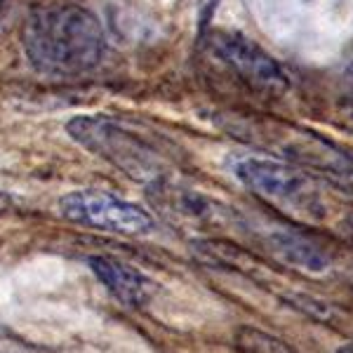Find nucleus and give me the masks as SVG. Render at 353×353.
Returning a JSON list of instances; mask_svg holds the SVG:
<instances>
[{
  "mask_svg": "<svg viewBox=\"0 0 353 353\" xmlns=\"http://www.w3.org/2000/svg\"><path fill=\"white\" fill-rule=\"evenodd\" d=\"M24 50L36 71L48 76H81L101 61L106 33L88 8L73 3L45 5L28 17Z\"/></svg>",
  "mask_w": 353,
  "mask_h": 353,
  "instance_id": "f257e3e1",
  "label": "nucleus"
},
{
  "mask_svg": "<svg viewBox=\"0 0 353 353\" xmlns=\"http://www.w3.org/2000/svg\"><path fill=\"white\" fill-rule=\"evenodd\" d=\"M229 130L248 144L273 153L278 161L323 176L330 186L353 196V151L337 141L271 118H238L229 123Z\"/></svg>",
  "mask_w": 353,
  "mask_h": 353,
  "instance_id": "f03ea898",
  "label": "nucleus"
},
{
  "mask_svg": "<svg viewBox=\"0 0 353 353\" xmlns=\"http://www.w3.org/2000/svg\"><path fill=\"white\" fill-rule=\"evenodd\" d=\"M233 174L250 193L299 226L327 224L334 214L325 186L313 174L283 161L245 156L233 163Z\"/></svg>",
  "mask_w": 353,
  "mask_h": 353,
  "instance_id": "7ed1b4c3",
  "label": "nucleus"
},
{
  "mask_svg": "<svg viewBox=\"0 0 353 353\" xmlns=\"http://www.w3.org/2000/svg\"><path fill=\"white\" fill-rule=\"evenodd\" d=\"M68 134L92 151L94 156L106 158L123 172L132 174L134 179H153L161 181V158L153 146L146 144L139 134L123 128L121 123L104 116H83L68 123Z\"/></svg>",
  "mask_w": 353,
  "mask_h": 353,
  "instance_id": "20e7f679",
  "label": "nucleus"
},
{
  "mask_svg": "<svg viewBox=\"0 0 353 353\" xmlns=\"http://www.w3.org/2000/svg\"><path fill=\"white\" fill-rule=\"evenodd\" d=\"M59 214L85 229L118 233V236H146L156 226L144 208L94 189L66 193L59 201Z\"/></svg>",
  "mask_w": 353,
  "mask_h": 353,
  "instance_id": "39448f33",
  "label": "nucleus"
},
{
  "mask_svg": "<svg viewBox=\"0 0 353 353\" xmlns=\"http://www.w3.org/2000/svg\"><path fill=\"white\" fill-rule=\"evenodd\" d=\"M212 52L226 68L236 73L245 85L259 90L261 94H285L290 83L278 61L250 38L231 31H214L208 38Z\"/></svg>",
  "mask_w": 353,
  "mask_h": 353,
  "instance_id": "423d86ee",
  "label": "nucleus"
},
{
  "mask_svg": "<svg viewBox=\"0 0 353 353\" xmlns=\"http://www.w3.org/2000/svg\"><path fill=\"white\" fill-rule=\"evenodd\" d=\"M90 269L94 271L97 281L101 283L121 304L141 309L156 297V283L146 273H141L134 266L125 264L113 257H90Z\"/></svg>",
  "mask_w": 353,
  "mask_h": 353,
  "instance_id": "0eeeda50",
  "label": "nucleus"
},
{
  "mask_svg": "<svg viewBox=\"0 0 353 353\" xmlns=\"http://www.w3.org/2000/svg\"><path fill=\"white\" fill-rule=\"evenodd\" d=\"M266 243H269L271 252L278 259L299 271L325 273L332 266V252L327 248H323L309 231H301L297 226L271 231Z\"/></svg>",
  "mask_w": 353,
  "mask_h": 353,
  "instance_id": "6e6552de",
  "label": "nucleus"
},
{
  "mask_svg": "<svg viewBox=\"0 0 353 353\" xmlns=\"http://www.w3.org/2000/svg\"><path fill=\"white\" fill-rule=\"evenodd\" d=\"M233 344L241 353H297L283 339L257 327H241L233 337Z\"/></svg>",
  "mask_w": 353,
  "mask_h": 353,
  "instance_id": "1a4fd4ad",
  "label": "nucleus"
},
{
  "mask_svg": "<svg viewBox=\"0 0 353 353\" xmlns=\"http://www.w3.org/2000/svg\"><path fill=\"white\" fill-rule=\"evenodd\" d=\"M337 121L344 130L353 132V97H344L337 106Z\"/></svg>",
  "mask_w": 353,
  "mask_h": 353,
  "instance_id": "9d476101",
  "label": "nucleus"
},
{
  "mask_svg": "<svg viewBox=\"0 0 353 353\" xmlns=\"http://www.w3.org/2000/svg\"><path fill=\"white\" fill-rule=\"evenodd\" d=\"M10 208H12V201H10V196H5V193H0V214H5Z\"/></svg>",
  "mask_w": 353,
  "mask_h": 353,
  "instance_id": "9b49d317",
  "label": "nucleus"
},
{
  "mask_svg": "<svg viewBox=\"0 0 353 353\" xmlns=\"http://www.w3.org/2000/svg\"><path fill=\"white\" fill-rule=\"evenodd\" d=\"M337 353H353V341H349V344H344V346H339Z\"/></svg>",
  "mask_w": 353,
  "mask_h": 353,
  "instance_id": "f8f14e48",
  "label": "nucleus"
},
{
  "mask_svg": "<svg viewBox=\"0 0 353 353\" xmlns=\"http://www.w3.org/2000/svg\"><path fill=\"white\" fill-rule=\"evenodd\" d=\"M349 73H351V78H353V64H351V68H349Z\"/></svg>",
  "mask_w": 353,
  "mask_h": 353,
  "instance_id": "ddd939ff",
  "label": "nucleus"
}]
</instances>
